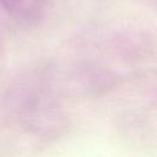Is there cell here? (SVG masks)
<instances>
[{"label": "cell", "instance_id": "6da1fadb", "mask_svg": "<svg viewBox=\"0 0 157 157\" xmlns=\"http://www.w3.org/2000/svg\"><path fill=\"white\" fill-rule=\"evenodd\" d=\"M0 1L7 11L15 15H25L32 10L37 0H0Z\"/></svg>", "mask_w": 157, "mask_h": 157}]
</instances>
